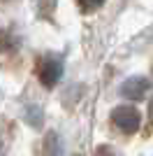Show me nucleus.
<instances>
[{"instance_id": "f03ea898", "label": "nucleus", "mask_w": 153, "mask_h": 156, "mask_svg": "<svg viewBox=\"0 0 153 156\" xmlns=\"http://www.w3.org/2000/svg\"><path fill=\"white\" fill-rule=\"evenodd\" d=\"M37 77L46 89H53L60 82V77H63V61L56 58V56L42 58V63L37 65Z\"/></svg>"}, {"instance_id": "7ed1b4c3", "label": "nucleus", "mask_w": 153, "mask_h": 156, "mask_svg": "<svg viewBox=\"0 0 153 156\" xmlns=\"http://www.w3.org/2000/svg\"><path fill=\"white\" fill-rule=\"evenodd\" d=\"M146 91H151V79L148 77H139V75H134V77H127L121 86H118V93L127 100H141V98L146 96Z\"/></svg>"}, {"instance_id": "6e6552de", "label": "nucleus", "mask_w": 153, "mask_h": 156, "mask_svg": "<svg viewBox=\"0 0 153 156\" xmlns=\"http://www.w3.org/2000/svg\"><path fill=\"white\" fill-rule=\"evenodd\" d=\"M97 156H114V154H109V149L104 147V144H102L100 149H97Z\"/></svg>"}, {"instance_id": "0eeeda50", "label": "nucleus", "mask_w": 153, "mask_h": 156, "mask_svg": "<svg viewBox=\"0 0 153 156\" xmlns=\"http://www.w3.org/2000/svg\"><path fill=\"white\" fill-rule=\"evenodd\" d=\"M148 121L153 124V93H151V100H148Z\"/></svg>"}, {"instance_id": "39448f33", "label": "nucleus", "mask_w": 153, "mask_h": 156, "mask_svg": "<svg viewBox=\"0 0 153 156\" xmlns=\"http://www.w3.org/2000/svg\"><path fill=\"white\" fill-rule=\"evenodd\" d=\"M14 42H12V35L7 30H0V51H7V49H12Z\"/></svg>"}, {"instance_id": "423d86ee", "label": "nucleus", "mask_w": 153, "mask_h": 156, "mask_svg": "<svg viewBox=\"0 0 153 156\" xmlns=\"http://www.w3.org/2000/svg\"><path fill=\"white\" fill-rule=\"evenodd\" d=\"M42 5H46V9H42V16L44 19H49L51 14H53V5H56V0H37V7H42Z\"/></svg>"}, {"instance_id": "20e7f679", "label": "nucleus", "mask_w": 153, "mask_h": 156, "mask_svg": "<svg viewBox=\"0 0 153 156\" xmlns=\"http://www.w3.org/2000/svg\"><path fill=\"white\" fill-rule=\"evenodd\" d=\"M76 5H79V9L83 14H90V12H95V9H100L104 5V0H76Z\"/></svg>"}, {"instance_id": "f257e3e1", "label": "nucleus", "mask_w": 153, "mask_h": 156, "mask_svg": "<svg viewBox=\"0 0 153 156\" xmlns=\"http://www.w3.org/2000/svg\"><path fill=\"white\" fill-rule=\"evenodd\" d=\"M111 121H114L116 128H121L125 135H132V133L139 130L141 117H139V110L132 107V105H118V107H114V112H111Z\"/></svg>"}]
</instances>
